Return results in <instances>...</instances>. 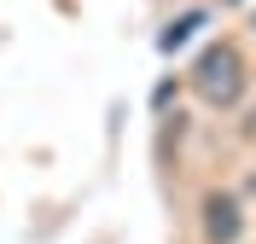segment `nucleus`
Instances as JSON below:
<instances>
[{
    "label": "nucleus",
    "instance_id": "obj_1",
    "mask_svg": "<svg viewBox=\"0 0 256 244\" xmlns=\"http://www.w3.org/2000/svg\"><path fill=\"white\" fill-rule=\"evenodd\" d=\"M192 81H198V93H204L210 105H233L239 87H244L239 52H233V47H210L204 58H198V70H192Z\"/></svg>",
    "mask_w": 256,
    "mask_h": 244
},
{
    "label": "nucleus",
    "instance_id": "obj_2",
    "mask_svg": "<svg viewBox=\"0 0 256 244\" xmlns=\"http://www.w3.org/2000/svg\"><path fill=\"white\" fill-rule=\"evenodd\" d=\"M204 233H210V244H233L239 239V210H233V198H210L204 204Z\"/></svg>",
    "mask_w": 256,
    "mask_h": 244
},
{
    "label": "nucleus",
    "instance_id": "obj_3",
    "mask_svg": "<svg viewBox=\"0 0 256 244\" xmlns=\"http://www.w3.org/2000/svg\"><path fill=\"white\" fill-rule=\"evenodd\" d=\"M198 23H204V12H186V17H180V23H169V29H163V52H175L180 41H186V35L198 29Z\"/></svg>",
    "mask_w": 256,
    "mask_h": 244
}]
</instances>
